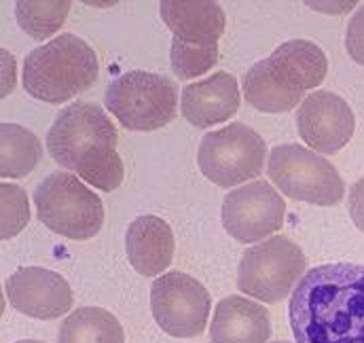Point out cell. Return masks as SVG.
I'll use <instances>...</instances> for the list:
<instances>
[{
  "label": "cell",
  "mask_w": 364,
  "mask_h": 343,
  "mask_svg": "<svg viewBox=\"0 0 364 343\" xmlns=\"http://www.w3.org/2000/svg\"><path fill=\"white\" fill-rule=\"evenodd\" d=\"M288 318L296 343H364V265L309 269L290 292Z\"/></svg>",
  "instance_id": "obj_1"
},
{
  "label": "cell",
  "mask_w": 364,
  "mask_h": 343,
  "mask_svg": "<svg viewBox=\"0 0 364 343\" xmlns=\"http://www.w3.org/2000/svg\"><path fill=\"white\" fill-rule=\"evenodd\" d=\"M117 127L106 110L93 102H75L60 110L47 149L53 162L100 191H114L123 182V162L117 153Z\"/></svg>",
  "instance_id": "obj_2"
},
{
  "label": "cell",
  "mask_w": 364,
  "mask_h": 343,
  "mask_svg": "<svg viewBox=\"0 0 364 343\" xmlns=\"http://www.w3.org/2000/svg\"><path fill=\"white\" fill-rule=\"evenodd\" d=\"M97 56L75 34H60L36 47L23 62L26 91L47 104H62L87 91L97 79Z\"/></svg>",
  "instance_id": "obj_3"
},
{
  "label": "cell",
  "mask_w": 364,
  "mask_h": 343,
  "mask_svg": "<svg viewBox=\"0 0 364 343\" xmlns=\"http://www.w3.org/2000/svg\"><path fill=\"white\" fill-rule=\"evenodd\" d=\"M161 19L174 34L170 60L181 81L212 70L218 62V41L225 32V11L212 0H164Z\"/></svg>",
  "instance_id": "obj_4"
},
{
  "label": "cell",
  "mask_w": 364,
  "mask_h": 343,
  "mask_svg": "<svg viewBox=\"0 0 364 343\" xmlns=\"http://www.w3.org/2000/svg\"><path fill=\"white\" fill-rule=\"evenodd\" d=\"M38 221L68 240H91L104 225V204L70 172H53L34 189Z\"/></svg>",
  "instance_id": "obj_5"
},
{
  "label": "cell",
  "mask_w": 364,
  "mask_h": 343,
  "mask_svg": "<svg viewBox=\"0 0 364 343\" xmlns=\"http://www.w3.org/2000/svg\"><path fill=\"white\" fill-rule=\"evenodd\" d=\"M104 104L125 130L155 132L176 119L178 91L157 73L132 70L106 87Z\"/></svg>",
  "instance_id": "obj_6"
},
{
  "label": "cell",
  "mask_w": 364,
  "mask_h": 343,
  "mask_svg": "<svg viewBox=\"0 0 364 343\" xmlns=\"http://www.w3.org/2000/svg\"><path fill=\"white\" fill-rule=\"evenodd\" d=\"M267 174L284 195L314 206H335L346 193L337 168L301 144H279L272 149Z\"/></svg>",
  "instance_id": "obj_7"
},
{
  "label": "cell",
  "mask_w": 364,
  "mask_h": 343,
  "mask_svg": "<svg viewBox=\"0 0 364 343\" xmlns=\"http://www.w3.org/2000/svg\"><path fill=\"white\" fill-rule=\"evenodd\" d=\"M307 258L286 236H273L248 248L237 267V288L263 303H279L303 278Z\"/></svg>",
  "instance_id": "obj_8"
},
{
  "label": "cell",
  "mask_w": 364,
  "mask_h": 343,
  "mask_svg": "<svg viewBox=\"0 0 364 343\" xmlns=\"http://www.w3.org/2000/svg\"><path fill=\"white\" fill-rule=\"evenodd\" d=\"M267 155L265 140L244 123H231L201 138L197 164L201 174L225 189L261 176Z\"/></svg>",
  "instance_id": "obj_9"
},
{
  "label": "cell",
  "mask_w": 364,
  "mask_h": 343,
  "mask_svg": "<svg viewBox=\"0 0 364 343\" xmlns=\"http://www.w3.org/2000/svg\"><path fill=\"white\" fill-rule=\"evenodd\" d=\"M212 297L201 282L182 271H170L151 286V312L155 322L172 337H199L208 324Z\"/></svg>",
  "instance_id": "obj_10"
},
{
  "label": "cell",
  "mask_w": 364,
  "mask_h": 343,
  "mask_svg": "<svg viewBox=\"0 0 364 343\" xmlns=\"http://www.w3.org/2000/svg\"><path fill=\"white\" fill-rule=\"evenodd\" d=\"M284 214L286 204L267 180H255L227 193L220 210L225 231L242 244L261 242L279 231Z\"/></svg>",
  "instance_id": "obj_11"
},
{
  "label": "cell",
  "mask_w": 364,
  "mask_h": 343,
  "mask_svg": "<svg viewBox=\"0 0 364 343\" xmlns=\"http://www.w3.org/2000/svg\"><path fill=\"white\" fill-rule=\"evenodd\" d=\"M354 112L350 104L333 91L309 93L296 110L301 140L318 153L333 155L354 136Z\"/></svg>",
  "instance_id": "obj_12"
},
{
  "label": "cell",
  "mask_w": 364,
  "mask_h": 343,
  "mask_svg": "<svg viewBox=\"0 0 364 343\" xmlns=\"http://www.w3.org/2000/svg\"><path fill=\"white\" fill-rule=\"evenodd\" d=\"M9 303L36 320H55L73 310V288L60 273L45 267H21L6 280Z\"/></svg>",
  "instance_id": "obj_13"
},
{
  "label": "cell",
  "mask_w": 364,
  "mask_h": 343,
  "mask_svg": "<svg viewBox=\"0 0 364 343\" xmlns=\"http://www.w3.org/2000/svg\"><path fill=\"white\" fill-rule=\"evenodd\" d=\"M237 108L240 87L237 79L229 73H216L182 89V117L199 130L229 121L237 112Z\"/></svg>",
  "instance_id": "obj_14"
},
{
  "label": "cell",
  "mask_w": 364,
  "mask_h": 343,
  "mask_svg": "<svg viewBox=\"0 0 364 343\" xmlns=\"http://www.w3.org/2000/svg\"><path fill=\"white\" fill-rule=\"evenodd\" d=\"M125 250L132 267L144 278L161 275L174 258L172 227L153 214L132 221L125 233Z\"/></svg>",
  "instance_id": "obj_15"
},
{
  "label": "cell",
  "mask_w": 364,
  "mask_h": 343,
  "mask_svg": "<svg viewBox=\"0 0 364 343\" xmlns=\"http://www.w3.org/2000/svg\"><path fill=\"white\" fill-rule=\"evenodd\" d=\"M272 337L269 312L246 297L233 295L218 301L212 318V343H267Z\"/></svg>",
  "instance_id": "obj_16"
},
{
  "label": "cell",
  "mask_w": 364,
  "mask_h": 343,
  "mask_svg": "<svg viewBox=\"0 0 364 343\" xmlns=\"http://www.w3.org/2000/svg\"><path fill=\"white\" fill-rule=\"evenodd\" d=\"M265 60L272 68L273 77L294 93H305L314 87L322 85L328 70L324 51L311 41L303 38L286 41Z\"/></svg>",
  "instance_id": "obj_17"
},
{
  "label": "cell",
  "mask_w": 364,
  "mask_h": 343,
  "mask_svg": "<svg viewBox=\"0 0 364 343\" xmlns=\"http://www.w3.org/2000/svg\"><path fill=\"white\" fill-rule=\"evenodd\" d=\"M58 343H125V333L108 310L79 307L62 322Z\"/></svg>",
  "instance_id": "obj_18"
},
{
  "label": "cell",
  "mask_w": 364,
  "mask_h": 343,
  "mask_svg": "<svg viewBox=\"0 0 364 343\" xmlns=\"http://www.w3.org/2000/svg\"><path fill=\"white\" fill-rule=\"evenodd\" d=\"M43 157L41 140L15 123L0 125V176L23 178L38 166Z\"/></svg>",
  "instance_id": "obj_19"
},
{
  "label": "cell",
  "mask_w": 364,
  "mask_h": 343,
  "mask_svg": "<svg viewBox=\"0 0 364 343\" xmlns=\"http://www.w3.org/2000/svg\"><path fill=\"white\" fill-rule=\"evenodd\" d=\"M244 93H246V100L257 110L269 112V115L288 112V110H292L303 100V93H294V91L286 89L273 77L267 60L257 62L246 73V77H244Z\"/></svg>",
  "instance_id": "obj_20"
},
{
  "label": "cell",
  "mask_w": 364,
  "mask_h": 343,
  "mask_svg": "<svg viewBox=\"0 0 364 343\" xmlns=\"http://www.w3.org/2000/svg\"><path fill=\"white\" fill-rule=\"evenodd\" d=\"M70 6L68 0H19L15 4V17L28 36L45 41L64 26Z\"/></svg>",
  "instance_id": "obj_21"
},
{
  "label": "cell",
  "mask_w": 364,
  "mask_h": 343,
  "mask_svg": "<svg viewBox=\"0 0 364 343\" xmlns=\"http://www.w3.org/2000/svg\"><path fill=\"white\" fill-rule=\"evenodd\" d=\"M0 197H2L0 238L9 240V238H15L30 221L28 197L23 189H19L17 184H6V182H2L0 186Z\"/></svg>",
  "instance_id": "obj_22"
},
{
  "label": "cell",
  "mask_w": 364,
  "mask_h": 343,
  "mask_svg": "<svg viewBox=\"0 0 364 343\" xmlns=\"http://www.w3.org/2000/svg\"><path fill=\"white\" fill-rule=\"evenodd\" d=\"M346 49L350 58L364 66V6H360L348 23L346 30Z\"/></svg>",
  "instance_id": "obj_23"
},
{
  "label": "cell",
  "mask_w": 364,
  "mask_h": 343,
  "mask_svg": "<svg viewBox=\"0 0 364 343\" xmlns=\"http://www.w3.org/2000/svg\"><path fill=\"white\" fill-rule=\"evenodd\" d=\"M348 210H350V216H352L354 225L364 233V176L360 180H356L354 186L350 189Z\"/></svg>",
  "instance_id": "obj_24"
},
{
  "label": "cell",
  "mask_w": 364,
  "mask_h": 343,
  "mask_svg": "<svg viewBox=\"0 0 364 343\" xmlns=\"http://www.w3.org/2000/svg\"><path fill=\"white\" fill-rule=\"evenodd\" d=\"M15 343H45V342H36V339H21V342H15Z\"/></svg>",
  "instance_id": "obj_25"
},
{
  "label": "cell",
  "mask_w": 364,
  "mask_h": 343,
  "mask_svg": "<svg viewBox=\"0 0 364 343\" xmlns=\"http://www.w3.org/2000/svg\"><path fill=\"white\" fill-rule=\"evenodd\" d=\"M273 343H290V342H273Z\"/></svg>",
  "instance_id": "obj_26"
}]
</instances>
